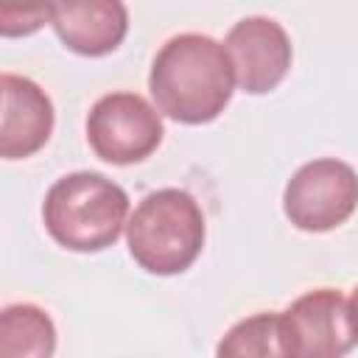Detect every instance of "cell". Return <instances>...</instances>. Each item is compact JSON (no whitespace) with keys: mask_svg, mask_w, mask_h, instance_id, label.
Wrapping results in <instances>:
<instances>
[{"mask_svg":"<svg viewBox=\"0 0 358 358\" xmlns=\"http://www.w3.org/2000/svg\"><path fill=\"white\" fill-rule=\"evenodd\" d=\"M0 92V154L3 159H25L50 140L56 123L53 103L36 81L14 73H3Z\"/></svg>","mask_w":358,"mask_h":358,"instance_id":"obj_8","label":"cell"},{"mask_svg":"<svg viewBox=\"0 0 358 358\" xmlns=\"http://www.w3.org/2000/svg\"><path fill=\"white\" fill-rule=\"evenodd\" d=\"M53 319L31 302H17L0 313V358H53Z\"/></svg>","mask_w":358,"mask_h":358,"instance_id":"obj_10","label":"cell"},{"mask_svg":"<svg viewBox=\"0 0 358 358\" xmlns=\"http://www.w3.org/2000/svg\"><path fill=\"white\" fill-rule=\"evenodd\" d=\"M358 207V173L333 157L305 162L285 185L282 213L302 232H330Z\"/></svg>","mask_w":358,"mask_h":358,"instance_id":"obj_4","label":"cell"},{"mask_svg":"<svg viewBox=\"0 0 358 358\" xmlns=\"http://www.w3.org/2000/svg\"><path fill=\"white\" fill-rule=\"evenodd\" d=\"M148 90L157 112L185 126H201L215 120L235 92L232 62L213 36L176 34L157 50Z\"/></svg>","mask_w":358,"mask_h":358,"instance_id":"obj_1","label":"cell"},{"mask_svg":"<svg viewBox=\"0 0 358 358\" xmlns=\"http://www.w3.org/2000/svg\"><path fill=\"white\" fill-rule=\"evenodd\" d=\"M162 117L137 92H109L87 115V143L103 162L134 165L162 143Z\"/></svg>","mask_w":358,"mask_h":358,"instance_id":"obj_5","label":"cell"},{"mask_svg":"<svg viewBox=\"0 0 358 358\" xmlns=\"http://www.w3.org/2000/svg\"><path fill=\"white\" fill-rule=\"evenodd\" d=\"M50 25L78 56H106L120 48L129 31V11L117 0L50 3Z\"/></svg>","mask_w":358,"mask_h":358,"instance_id":"obj_9","label":"cell"},{"mask_svg":"<svg viewBox=\"0 0 358 358\" xmlns=\"http://www.w3.org/2000/svg\"><path fill=\"white\" fill-rule=\"evenodd\" d=\"M48 235L70 252H103L129 224L126 190L95 171H76L50 185L42 201Z\"/></svg>","mask_w":358,"mask_h":358,"instance_id":"obj_2","label":"cell"},{"mask_svg":"<svg viewBox=\"0 0 358 358\" xmlns=\"http://www.w3.org/2000/svg\"><path fill=\"white\" fill-rule=\"evenodd\" d=\"M235 84L249 95H266L288 76L294 50L285 28L271 17H243L224 39Z\"/></svg>","mask_w":358,"mask_h":358,"instance_id":"obj_7","label":"cell"},{"mask_svg":"<svg viewBox=\"0 0 358 358\" xmlns=\"http://www.w3.org/2000/svg\"><path fill=\"white\" fill-rule=\"evenodd\" d=\"M215 358H288L280 313H255L235 322L215 347Z\"/></svg>","mask_w":358,"mask_h":358,"instance_id":"obj_11","label":"cell"},{"mask_svg":"<svg viewBox=\"0 0 358 358\" xmlns=\"http://www.w3.org/2000/svg\"><path fill=\"white\" fill-rule=\"evenodd\" d=\"M50 22V3L48 6H3L0 8V34L3 36H28Z\"/></svg>","mask_w":358,"mask_h":358,"instance_id":"obj_12","label":"cell"},{"mask_svg":"<svg viewBox=\"0 0 358 358\" xmlns=\"http://www.w3.org/2000/svg\"><path fill=\"white\" fill-rule=\"evenodd\" d=\"M350 319H352V330H355V341H358V285L350 296Z\"/></svg>","mask_w":358,"mask_h":358,"instance_id":"obj_13","label":"cell"},{"mask_svg":"<svg viewBox=\"0 0 358 358\" xmlns=\"http://www.w3.org/2000/svg\"><path fill=\"white\" fill-rule=\"evenodd\" d=\"M204 213L179 187H162L140 199L126 224L129 255L148 274L171 277L196 263L204 249Z\"/></svg>","mask_w":358,"mask_h":358,"instance_id":"obj_3","label":"cell"},{"mask_svg":"<svg viewBox=\"0 0 358 358\" xmlns=\"http://www.w3.org/2000/svg\"><path fill=\"white\" fill-rule=\"evenodd\" d=\"M280 336L288 358H344L358 341L350 302L336 288H313L280 313Z\"/></svg>","mask_w":358,"mask_h":358,"instance_id":"obj_6","label":"cell"}]
</instances>
